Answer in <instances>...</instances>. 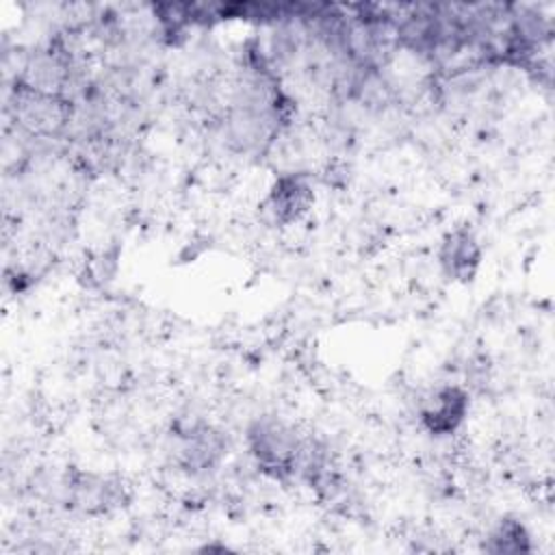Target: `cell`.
Here are the masks:
<instances>
[{
  "mask_svg": "<svg viewBox=\"0 0 555 555\" xmlns=\"http://www.w3.org/2000/svg\"><path fill=\"white\" fill-rule=\"evenodd\" d=\"M11 108L15 121L30 134L39 137L59 134L67 126L72 115L67 100H63L61 95L33 89L22 82L15 85Z\"/></svg>",
  "mask_w": 555,
  "mask_h": 555,
  "instance_id": "obj_2",
  "label": "cell"
},
{
  "mask_svg": "<svg viewBox=\"0 0 555 555\" xmlns=\"http://www.w3.org/2000/svg\"><path fill=\"white\" fill-rule=\"evenodd\" d=\"M468 395L457 386H442L421 408V423L434 436L453 434L466 418Z\"/></svg>",
  "mask_w": 555,
  "mask_h": 555,
  "instance_id": "obj_6",
  "label": "cell"
},
{
  "mask_svg": "<svg viewBox=\"0 0 555 555\" xmlns=\"http://www.w3.org/2000/svg\"><path fill=\"white\" fill-rule=\"evenodd\" d=\"M438 262L442 273L453 282H470L481 264V245L468 225L447 232L438 247Z\"/></svg>",
  "mask_w": 555,
  "mask_h": 555,
  "instance_id": "obj_3",
  "label": "cell"
},
{
  "mask_svg": "<svg viewBox=\"0 0 555 555\" xmlns=\"http://www.w3.org/2000/svg\"><path fill=\"white\" fill-rule=\"evenodd\" d=\"M67 499L74 507L87 514H100L124 505L126 492L121 479L95 475V473H74L67 486Z\"/></svg>",
  "mask_w": 555,
  "mask_h": 555,
  "instance_id": "obj_4",
  "label": "cell"
},
{
  "mask_svg": "<svg viewBox=\"0 0 555 555\" xmlns=\"http://www.w3.org/2000/svg\"><path fill=\"white\" fill-rule=\"evenodd\" d=\"M483 548L490 553H527L531 551V538L520 520L501 518L490 531Z\"/></svg>",
  "mask_w": 555,
  "mask_h": 555,
  "instance_id": "obj_8",
  "label": "cell"
},
{
  "mask_svg": "<svg viewBox=\"0 0 555 555\" xmlns=\"http://www.w3.org/2000/svg\"><path fill=\"white\" fill-rule=\"evenodd\" d=\"M176 436L180 440V462L191 470L212 468L225 453V438L210 425L178 427Z\"/></svg>",
  "mask_w": 555,
  "mask_h": 555,
  "instance_id": "obj_7",
  "label": "cell"
},
{
  "mask_svg": "<svg viewBox=\"0 0 555 555\" xmlns=\"http://www.w3.org/2000/svg\"><path fill=\"white\" fill-rule=\"evenodd\" d=\"M312 202L314 193L310 180L304 173H282L273 182L262 208L275 223L284 225L301 219Z\"/></svg>",
  "mask_w": 555,
  "mask_h": 555,
  "instance_id": "obj_5",
  "label": "cell"
},
{
  "mask_svg": "<svg viewBox=\"0 0 555 555\" xmlns=\"http://www.w3.org/2000/svg\"><path fill=\"white\" fill-rule=\"evenodd\" d=\"M247 447L262 470L284 477L297 470L304 442L284 421L260 416L247 427Z\"/></svg>",
  "mask_w": 555,
  "mask_h": 555,
  "instance_id": "obj_1",
  "label": "cell"
}]
</instances>
